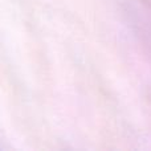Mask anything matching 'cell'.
<instances>
[{"label": "cell", "instance_id": "cell-1", "mask_svg": "<svg viewBox=\"0 0 151 151\" xmlns=\"http://www.w3.org/2000/svg\"><path fill=\"white\" fill-rule=\"evenodd\" d=\"M138 3H141L142 5V11L145 16V23H146V27H150L151 28V0H138Z\"/></svg>", "mask_w": 151, "mask_h": 151}]
</instances>
